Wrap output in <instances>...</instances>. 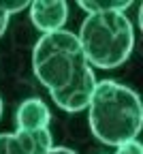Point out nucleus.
I'll return each instance as SVG.
<instances>
[{"label": "nucleus", "instance_id": "obj_1", "mask_svg": "<svg viewBox=\"0 0 143 154\" xmlns=\"http://www.w3.org/2000/svg\"><path fill=\"white\" fill-rule=\"evenodd\" d=\"M32 71L60 109L75 113L88 107L96 88V75L75 32L41 34L32 49Z\"/></svg>", "mask_w": 143, "mask_h": 154}, {"label": "nucleus", "instance_id": "obj_2", "mask_svg": "<svg viewBox=\"0 0 143 154\" xmlns=\"http://www.w3.org/2000/svg\"><path fill=\"white\" fill-rule=\"evenodd\" d=\"M86 109L92 135L105 146L120 148L137 141L143 120V107L139 94L132 88L113 79L96 82Z\"/></svg>", "mask_w": 143, "mask_h": 154}, {"label": "nucleus", "instance_id": "obj_3", "mask_svg": "<svg viewBox=\"0 0 143 154\" xmlns=\"http://www.w3.org/2000/svg\"><path fill=\"white\" fill-rule=\"evenodd\" d=\"M77 41L92 69L111 71L130 58L135 47V28L122 11L90 13L79 28Z\"/></svg>", "mask_w": 143, "mask_h": 154}, {"label": "nucleus", "instance_id": "obj_4", "mask_svg": "<svg viewBox=\"0 0 143 154\" xmlns=\"http://www.w3.org/2000/svg\"><path fill=\"white\" fill-rule=\"evenodd\" d=\"M53 148L51 131L0 133V154H47Z\"/></svg>", "mask_w": 143, "mask_h": 154}, {"label": "nucleus", "instance_id": "obj_5", "mask_svg": "<svg viewBox=\"0 0 143 154\" xmlns=\"http://www.w3.org/2000/svg\"><path fill=\"white\" fill-rule=\"evenodd\" d=\"M30 22L43 34L64 30L68 19V5L64 0H34L30 2Z\"/></svg>", "mask_w": 143, "mask_h": 154}, {"label": "nucleus", "instance_id": "obj_6", "mask_svg": "<svg viewBox=\"0 0 143 154\" xmlns=\"http://www.w3.org/2000/svg\"><path fill=\"white\" fill-rule=\"evenodd\" d=\"M51 113L49 107L43 103V99H26L24 103H19L15 111V131L17 133H36L49 128Z\"/></svg>", "mask_w": 143, "mask_h": 154}, {"label": "nucleus", "instance_id": "obj_7", "mask_svg": "<svg viewBox=\"0 0 143 154\" xmlns=\"http://www.w3.org/2000/svg\"><path fill=\"white\" fill-rule=\"evenodd\" d=\"M128 7H132V0H81L79 9L90 13H109V11H122L124 13Z\"/></svg>", "mask_w": 143, "mask_h": 154}, {"label": "nucleus", "instance_id": "obj_8", "mask_svg": "<svg viewBox=\"0 0 143 154\" xmlns=\"http://www.w3.org/2000/svg\"><path fill=\"white\" fill-rule=\"evenodd\" d=\"M113 154H143V148H141L139 141H130V143H126V146L115 148Z\"/></svg>", "mask_w": 143, "mask_h": 154}, {"label": "nucleus", "instance_id": "obj_9", "mask_svg": "<svg viewBox=\"0 0 143 154\" xmlns=\"http://www.w3.org/2000/svg\"><path fill=\"white\" fill-rule=\"evenodd\" d=\"M28 7H30L28 0H19V2H15V5H11V2H2V9H5L9 15L19 13V11H24V9H28Z\"/></svg>", "mask_w": 143, "mask_h": 154}, {"label": "nucleus", "instance_id": "obj_10", "mask_svg": "<svg viewBox=\"0 0 143 154\" xmlns=\"http://www.w3.org/2000/svg\"><path fill=\"white\" fill-rule=\"evenodd\" d=\"M9 19H11V15L2 9V2H0V38H2V34L7 32V26H9Z\"/></svg>", "mask_w": 143, "mask_h": 154}, {"label": "nucleus", "instance_id": "obj_11", "mask_svg": "<svg viewBox=\"0 0 143 154\" xmlns=\"http://www.w3.org/2000/svg\"><path fill=\"white\" fill-rule=\"evenodd\" d=\"M47 154H77V152L71 148H64V146H58V148H51Z\"/></svg>", "mask_w": 143, "mask_h": 154}, {"label": "nucleus", "instance_id": "obj_12", "mask_svg": "<svg viewBox=\"0 0 143 154\" xmlns=\"http://www.w3.org/2000/svg\"><path fill=\"white\" fill-rule=\"evenodd\" d=\"M2 111H5V105H2V99H0V120H2Z\"/></svg>", "mask_w": 143, "mask_h": 154}]
</instances>
